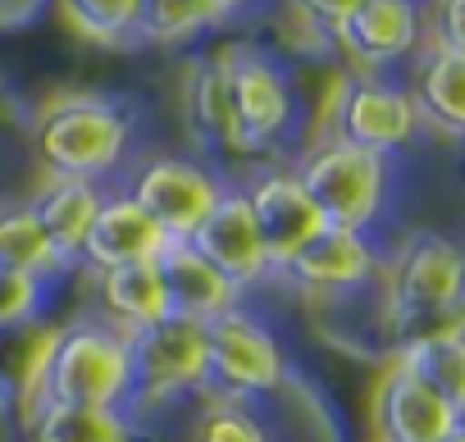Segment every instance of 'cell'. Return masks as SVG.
I'll use <instances>...</instances> for the list:
<instances>
[{
  "mask_svg": "<svg viewBox=\"0 0 465 442\" xmlns=\"http://www.w3.org/2000/svg\"><path fill=\"white\" fill-rule=\"evenodd\" d=\"M465 301V251L442 233H411L388 265V324Z\"/></svg>",
  "mask_w": 465,
  "mask_h": 442,
  "instance_id": "5b68a950",
  "label": "cell"
},
{
  "mask_svg": "<svg viewBox=\"0 0 465 442\" xmlns=\"http://www.w3.org/2000/svg\"><path fill=\"white\" fill-rule=\"evenodd\" d=\"M283 378H288V356L261 319L228 310L214 324H205V383L210 388H223L228 397H256V392H274Z\"/></svg>",
  "mask_w": 465,
  "mask_h": 442,
  "instance_id": "277c9868",
  "label": "cell"
},
{
  "mask_svg": "<svg viewBox=\"0 0 465 442\" xmlns=\"http://www.w3.org/2000/svg\"><path fill=\"white\" fill-rule=\"evenodd\" d=\"M297 178L311 192L315 210L324 214V224L329 229H351V233H365L374 224V214L383 205V187H388L383 155H374L365 146H351L342 137L320 146Z\"/></svg>",
  "mask_w": 465,
  "mask_h": 442,
  "instance_id": "7a4b0ae2",
  "label": "cell"
},
{
  "mask_svg": "<svg viewBox=\"0 0 465 442\" xmlns=\"http://www.w3.org/2000/svg\"><path fill=\"white\" fill-rule=\"evenodd\" d=\"M133 201L155 219L169 242H192L196 229L210 219V210L219 205V187L187 160H155L137 178Z\"/></svg>",
  "mask_w": 465,
  "mask_h": 442,
  "instance_id": "ba28073f",
  "label": "cell"
},
{
  "mask_svg": "<svg viewBox=\"0 0 465 442\" xmlns=\"http://www.w3.org/2000/svg\"><path fill=\"white\" fill-rule=\"evenodd\" d=\"M297 5L311 15V19H320V24H329V28H338V24H347L365 0H297Z\"/></svg>",
  "mask_w": 465,
  "mask_h": 442,
  "instance_id": "f1b7e54d",
  "label": "cell"
},
{
  "mask_svg": "<svg viewBox=\"0 0 465 442\" xmlns=\"http://www.w3.org/2000/svg\"><path fill=\"white\" fill-rule=\"evenodd\" d=\"M214 5H219V10L228 15V10H238V5H242V0H214Z\"/></svg>",
  "mask_w": 465,
  "mask_h": 442,
  "instance_id": "f546056e",
  "label": "cell"
},
{
  "mask_svg": "<svg viewBox=\"0 0 465 442\" xmlns=\"http://www.w3.org/2000/svg\"><path fill=\"white\" fill-rule=\"evenodd\" d=\"M164 297H169V315L178 319H196V324H214L219 315L238 310V283H228L192 242H169L155 256Z\"/></svg>",
  "mask_w": 465,
  "mask_h": 442,
  "instance_id": "4fadbf2b",
  "label": "cell"
},
{
  "mask_svg": "<svg viewBox=\"0 0 465 442\" xmlns=\"http://www.w3.org/2000/svg\"><path fill=\"white\" fill-rule=\"evenodd\" d=\"M223 10L214 0H142L137 10V33L151 37V42H178L196 28H210L219 24Z\"/></svg>",
  "mask_w": 465,
  "mask_h": 442,
  "instance_id": "603a6c76",
  "label": "cell"
},
{
  "mask_svg": "<svg viewBox=\"0 0 465 442\" xmlns=\"http://www.w3.org/2000/svg\"><path fill=\"white\" fill-rule=\"evenodd\" d=\"M37 306H42V279L0 270V333L28 324L37 315Z\"/></svg>",
  "mask_w": 465,
  "mask_h": 442,
  "instance_id": "484cf974",
  "label": "cell"
},
{
  "mask_svg": "<svg viewBox=\"0 0 465 442\" xmlns=\"http://www.w3.org/2000/svg\"><path fill=\"white\" fill-rule=\"evenodd\" d=\"M415 110L420 119L465 137V51L433 46L415 74Z\"/></svg>",
  "mask_w": 465,
  "mask_h": 442,
  "instance_id": "d6986e66",
  "label": "cell"
},
{
  "mask_svg": "<svg viewBox=\"0 0 465 442\" xmlns=\"http://www.w3.org/2000/svg\"><path fill=\"white\" fill-rule=\"evenodd\" d=\"M447 442H465V419H460V424H456V433H451V437H447Z\"/></svg>",
  "mask_w": 465,
  "mask_h": 442,
  "instance_id": "4dcf8cb0",
  "label": "cell"
},
{
  "mask_svg": "<svg viewBox=\"0 0 465 442\" xmlns=\"http://www.w3.org/2000/svg\"><path fill=\"white\" fill-rule=\"evenodd\" d=\"M55 265H64L42 229V219L37 210H10V214H0V270H10V274H51Z\"/></svg>",
  "mask_w": 465,
  "mask_h": 442,
  "instance_id": "7402d4cb",
  "label": "cell"
},
{
  "mask_svg": "<svg viewBox=\"0 0 465 442\" xmlns=\"http://www.w3.org/2000/svg\"><path fill=\"white\" fill-rule=\"evenodd\" d=\"M69 15L78 19L83 33L92 37H119L128 28H137V10L142 0H64Z\"/></svg>",
  "mask_w": 465,
  "mask_h": 442,
  "instance_id": "d4e9b609",
  "label": "cell"
},
{
  "mask_svg": "<svg viewBox=\"0 0 465 442\" xmlns=\"http://www.w3.org/2000/svg\"><path fill=\"white\" fill-rule=\"evenodd\" d=\"M438 46L465 51V0H438Z\"/></svg>",
  "mask_w": 465,
  "mask_h": 442,
  "instance_id": "83f0119b",
  "label": "cell"
},
{
  "mask_svg": "<svg viewBox=\"0 0 465 442\" xmlns=\"http://www.w3.org/2000/svg\"><path fill=\"white\" fill-rule=\"evenodd\" d=\"M342 51L361 64H392L415 51L420 42V10L415 0H365V5L333 28Z\"/></svg>",
  "mask_w": 465,
  "mask_h": 442,
  "instance_id": "2e32d148",
  "label": "cell"
},
{
  "mask_svg": "<svg viewBox=\"0 0 465 442\" xmlns=\"http://www.w3.org/2000/svg\"><path fill=\"white\" fill-rule=\"evenodd\" d=\"M128 123L105 101H60L37 123V151L60 178H92L124 155Z\"/></svg>",
  "mask_w": 465,
  "mask_h": 442,
  "instance_id": "3957f363",
  "label": "cell"
},
{
  "mask_svg": "<svg viewBox=\"0 0 465 442\" xmlns=\"http://www.w3.org/2000/svg\"><path fill=\"white\" fill-rule=\"evenodd\" d=\"M33 442H133V428L119 410L42 401L33 410Z\"/></svg>",
  "mask_w": 465,
  "mask_h": 442,
  "instance_id": "ffe728a7",
  "label": "cell"
},
{
  "mask_svg": "<svg viewBox=\"0 0 465 442\" xmlns=\"http://www.w3.org/2000/svg\"><path fill=\"white\" fill-rule=\"evenodd\" d=\"M283 274L302 288V292H320V297H338V292H356L379 274V251L370 247L365 233L351 229H320L288 265Z\"/></svg>",
  "mask_w": 465,
  "mask_h": 442,
  "instance_id": "7c38bea8",
  "label": "cell"
},
{
  "mask_svg": "<svg viewBox=\"0 0 465 442\" xmlns=\"http://www.w3.org/2000/svg\"><path fill=\"white\" fill-rule=\"evenodd\" d=\"M192 114L201 123V133L210 142H223V146H238V128H232V105H228V83H223V69L219 60L201 64L192 74Z\"/></svg>",
  "mask_w": 465,
  "mask_h": 442,
  "instance_id": "cb8c5ba5",
  "label": "cell"
},
{
  "mask_svg": "<svg viewBox=\"0 0 465 442\" xmlns=\"http://www.w3.org/2000/svg\"><path fill=\"white\" fill-rule=\"evenodd\" d=\"M397 360H401L420 383H429L447 406H456V410L465 415V338L415 342V347H401Z\"/></svg>",
  "mask_w": 465,
  "mask_h": 442,
  "instance_id": "44dd1931",
  "label": "cell"
},
{
  "mask_svg": "<svg viewBox=\"0 0 465 442\" xmlns=\"http://www.w3.org/2000/svg\"><path fill=\"white\" fill-rule=\"evenodd\" d=\"M465 415L447 406L429 383H420L401 360L374 388V433L379 442H447Z\"/></svg>",
  "mask_w": 465,
  "mask_h": 442,
  "instance_id": "52a82bcc",
  "label": "cell"
},
{
  "mask_svg": "<svg viewBox=\"0 0 465 442\" xmlns=\"http://www.w3.org/2000/svg\"><path fill=\"white\" fill-rule=\"evenodd\" d=\"M101 205L105 201L96 196V187L87 178H55L42 192V201L33 210H37V219H42V229H46V238H51L60 260L83 256V242H87L92 224H96Z\"/></svg>",
  "mask_w": 465,
  "mask_h": 442,
  "instance_id": "ac0fdd59",
  "label": "cell"
},
{
  "mask_svg": "<svg viewBox=\"0 0 465 442\" xmlns=\"http://www.w3.org/2000/svg\"><path fill=\"white\" fill-rule=\"evenodd\" d=\"M192 247L228 279V283H256L265 279L274 265H270V251H265V238L256 229V210H252V196L232 192V196H219V205L210 210V219L196 229Z\"/></svg>",
  "mask_w": 465,
  "mask_h": 442,
  "instance_id": "30bf717a",
  "label": "cell"
},
{
  "mask_svg": "<svg viewBox=\"0 0 465 442\" xmlns=\"http://www.w3.org/2000/svg\"><path fill=\"white\" fill-rule=\"evenodd\" d=\"M101 306L119 333H142V329L169 319V297H164L155 260L105 270L101 274Z\"/></svg>",
  "mask_w": 465,
  "mask_h": 442,
  "instance_id": "e0dca14e",
  "label": "cell"
},
{
  "mask_svg": "<svg viewBox=\"0 0 465 442\" xmlns=\"http://www.w3.org/2000/svg\"><path fill=\"white\" fill-rule=\"evenodd\" d=\"M252 210H256V229L265 238V251H270V265H288L324 224V214L315 210L311 192L302 187L297 173H274L265 178L256 192H252Z\"/></svg>",
  "mask_w": 465,
  "mask_h": 442,
  "instance_id": "5bb4252c",
  "label": "cell"
},
{
  "mask_svg": "<svg viewBox=\"0 0 465 442\" xmlns=\"http://www.w3.org/2000/svg\"><path fill=\"white\" fill-rule=\"evenodd\" d=\"M133 342V392L142 397H178L183 388L205 383V324L196 319H160L142 333H128Z\"/></svg>",
  "mask_w": 465,
  "mask_h": 442,
  "instance_id": "8992f818",
  "label": "cell"
},
{
  "mask_svg": "<svg viewBox=\"0 0 465 442\" xmlns=\"http://www.w3.org/2000/svg\"><path fill=\"white\" fill-rule=\"evenodd\" d=\"M128 397H133V342H128V333H119L114 324L55 329L46 360H42L37 406L69 401V406L119 410Z\"/></svg>",
  "mask_w": 465,
  "mask_h": 442,
  "instance_id": "6da1fadb",
  "label": "cell"
},
{
  "mask_svg": "<svg viewBox=\"0 0 465 442\" xmlns=\"http://www.w3.org/2000/svg\"><path fill=\"white\" fill-rule=\"evenodd\" d=\"M196 442H270L261 419L247 415L242 406H214L201 428H196Z\"/></svg>",
  "mask_w": 465,
  "mask_h": 442,
  "instance_id": "4316f807",
  "label": "cell"
},
{
  "mask_svg": "<svg viewBox=\"0 0 465 442\" xmlns=\"http://www.w3.org/2000/svg\"><path fill=\"white\" fill-rule=\"evenodd\" d=\"M169 247V238L160 233L155 219L133 201V196H114L101 205L96 224L83 242V260L105 274V270H119V265H142V260H155L160 251Z\"/></svg>",
  "mask_w": 465,
  "mask_h": 442,
  "instance_id": "9a60e30c",
  "label": "cell"
},
{
  "mask_svg": "<svg viewBox=\"0 0 465 442\" xmlns=\"http://www.w3.org/2000/svg\"><path fill=\"white\" fill-rule=\"evenodd\" d=\"M223 83H228V105H232V128H238V151H252L270 142L288 123V83L283 74L261 60L256 51L232 46L223 60Z\"/></svg>",
  "mask_w": 465,
  "mask_h": 442,
  "instance_id": "9c48e42d",
  "label": "cell"
},
{
  "mask_svg": "<svg viewBox=\"0 0 465 442\" xmlns=\"http://www.w3.org/2000/svg\"><path fill=\"white\" fill-rule=\"evenodd\" d=\"M420 123L415 96L388 83H347L338 101V137L351 146H365L374 155H388L411 142Z\"/></svg>",
  "mask_w": 465,
  "mask_h": 442,
  "instance_id": "8fae6325",
  "label": "cell"
}]
</instances>
